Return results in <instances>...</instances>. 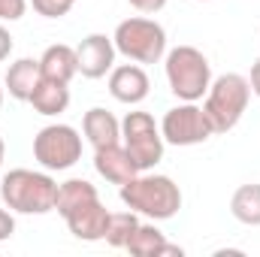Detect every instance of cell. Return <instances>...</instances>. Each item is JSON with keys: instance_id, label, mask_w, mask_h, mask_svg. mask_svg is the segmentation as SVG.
Here are the masks:
<instances>
[{"instance_id": "28", "label": "cell", "mask_w": 260, "mask_h": 257, "mask_svg": "<svg viewBox=\"0 0 260 257\" xmlns=\"http://www.w3.org/2000/svg\"><path fill=\"white\" fill-rule=\"evenodd\" d=\"M0 109H3V88H0Z\"/></svg>"}, {"instance_id": "5", "label": "cell", "mask_w": 260, "mask_h": 257, "mask_svg": "<svg viewBox=\"0 0 260 257\" xmlns=\"http://www.w3.org/2000/svg\"><path fill=\"white\" fill-rule=\"evenodd\" d=\"M115 52H121L133 64H157L167 55V30L154 18L133 15L124 18L112 34Z\"/></svg>"}, {"instance_id": "24", "label": "cell", "mask_w": 260, "mask_h": 257, "mask_svg": "<svg viewBox=\"0 0 260 257\" xmlns=\"http://www.w3.org/2000/svg\"><path fill=\"white\" fill-rule=\"evenodd\" d=\"M130 6L139 9V12H145V15H151V12H160L167 6V0H130Z\"/></svg>"}, {"instance_id": "22", "label": "cell", "mask_w": 260, "mask_h": 257, "mask_svg": "<svg viewBox=\"0 0 260 257\" xmlns=\"http://www.w3.org/2000/svg\"><path fill=\"white\" fill-rule=\"evenodd\" d=\"M27 9V0H0V21H18Z\"/></svg>"}, {"instance_id": "23", "label": "cell", "mask_w": 260, "mask_h": 257, "mask_svg": "<svg viewBox=\"0 0 260 257\" xmlns=\"http://www.w3.org/2000/svg\"><path fill=\"white\" fill-rule=\"evenodd\" d=\"M15 233V218H12V209H0V242H6L9 236Z\"/></svg>"}, {"instance_id": "2", "label": "cell", "mask_w": 260, "mask_h": 257, "mask_svg": "<svg viewBox=\"0 0 260 257\" xmlns=\"http://www.w3.org/2000/svg\"><path fill=\"white\" fill-rule=\"evenodd\" d=\"M0 197L18 215H46L58 206V182L49 173L9 170L0 182Z\"/></svg>"}, {"instance_id": "21", "label": "cell", "mask_w": 260, "mask_h": 257, "mask_svg": "<svg viewBox=\"0 0 260 257\" xmlns=\"http://www.w3.org/2000/svg\"><path fill=\"white\" fill-rule=\"evenodd\" d=\"M30 3L43 18H64L73 9V0H30Z\"/></svg>"}, {"instance_id": "11", "label": "cell", "mask_w": 260, "mask_h": 257, "mask_svg": "<svg viewBox=\"0 0 260 257\" xmlns=\"http://www.w3.org/2000/svg\"><path fill=\"white\" fill-rule=\"evenodd\" d=\"M148 91H151V82L139 64H121L109 70V94L118 103L136 106L148 97Z\"/></svg>"}, {"instance_id": "29", "label": "cell", "mask_w": 260, "mask_h": 257, "mask_svg": "<svg viewBox=\"0 0 260 257\" xmlns=\"http://www.w3.org/2000/svg\"><path fill=\"white\" fill-rule=\"evenodd\" d=\"M200 3H206V0H200Z\"/></svg>"}, {"instance_id": "13", "label": "cell", "mask_w": 260, "mask_h": 257, "mask_svg": "<svg viewBox=\"0 0 260 257\" xmlns=\"http://www.w3.org/2000/svg\"><path fill=\"white\" fill-rule=\"evenodd\" d=\"M82 133H85V139H88L94 148H103V145H112V142L121 139V121H118L109 109L94 106V109H88L85 118H82Z\"/></svg>"}, {"instance_id": "16", "label": "cell", "mask_w": 260, "mask_h": 257, "mask_svg": "<svg viewBox=\"0 0 260 257\" xmlns=\"http://www.w3.org/2000/svg\"><path fill=\"white\" fill-rule=\"evenodd\" d=\"M127 251L136 257H157V254H185L179 245H170L167 242V236L154 227V224H142L139 221V227L133 230V236H130L127 242Z\"/></svg>"}, {"instance_id": "4", "label": "cell", "mask_w": 260, "mask_h": 257, "mask_svg": "<svg viewBox=\"0 0 260 257\" xmlns=\"http://www.w3.org/2000/svg\"><path fill=\"white\" fill-rule=\"evenodd\" d=\"M167 82L170 91L185 100V103H197L200 97H206L209 85H212V64L206 61V55L194 49V46H176L167 55Z\"/></svg>"}, {"instance_id": "17", "label": "cell", "mask_w": 260, "mask_h": 257, "mask_svg": "<svg viewBox=\"0 0 260 257\" xmlns=\"http://www.w3.org/2000/svg\"><path fill=\"white\" fill-rule=\"evenodd\" d=\"M27 103L40 115H49V118L52 115H61V112H67V106H70V88H67L64 82H55V79H40Z\"/></svg>"}, {"instance_id": "30", "label": "cell", "mask_w": 260, "mask_h": 257, "mask_svg": "<svg viewBox=\"0 0 260 257\" xmlns=\"http://www.w3.org/2000/svg\"><path fill=\"white\" fill-rule=\"evenodd\" d=\"M73 3H76V0H73Z\"/></svg>"}, {"instance_id": "6", "label": "cell", "mask_w": 260, "mask_h": 257, "mask_svg": "<svg viewBox=\"0 0 260 257\" xmlns=\"http://www.w3.org/2000/svg\"><path fill=\"white\" fill-rule=\"evenodd\" d=\"M34 157L43 170L61 173L79 164L82 157V136L70 124H49L34 136Z\"/></svg>"}, {"instance_id": "26", "label": "cell", "mask_w": 260, "mask_h": 257, "mask_svg": "<svg viewBox=\"0 0 260 257\" xmlns=\"http://www.w3.org/2000/svg\"><path fill=\"white\" fill-rule=\"evenodd\" d=\"M248 85H251V91L260 97V58L254 61V67H251V79H248Z\"/></svg>"}, {"instance_id": "15", "label": "cell", "mask_w": 260, "mask_h": 257, "mask_svg": "<svg viewBox=\"0 0 260 257\" xmlns=\"http://www.w3.org/2000/svg\"><path fill=\"white\" fill-rule=\"evenodd\" d=\"M40 79H43V73H40V58H18L15 64H9L3 85H6L9 97H15V100H30V94H34V88H37Z\"/></svg>"}, {"instance_id": "8", "label": "cell", "mask_w": 260, "mask_h": 257, "mask_svg": "<svg viewBox=\"0 0 260 257\" xmlns=\"http://www.w3.org/2000/svg\"><path fill=\"white\" fill-rule=\"evenodd\" d=\"M160 133H164V142L179 145V148H188V145H200L209 136H215V127H212L209 115L203 112V106L182 100V106H173L164 115Z\"/></svg>"}, {"instance_id": "27", "label": "cell", "mask_w": 260, "mask_h": 257, "mask_svg": "<svg viewBox=\"0 0 260 257\" xmlns=\"http://www.w3.org/2000/svg\"><path fill=\"white\" fill-rule=\"evenodd\" d=\"M3 154H6V145H3V136H0V167H3Z\"/></svg>"}, {"instance_id": "20", "label": "cell", "mask_w": 260, "mask_h": 257, "mask_svg": "<svg viewBox=\"0 0 260 257\" xmlns=\"http://www.w3.org/2000/svg\"><path fill=\"white\" fill-rule=\"evenodd\" d=\"M136 227H139L136 212H130V209L127 212H112L109 215V227H106V242L112 248H127V242Z\"/></svg>"}, {"instance_id": "1", "label": "cell", "mask_w": 260, "mask_h": 257, "mask_svg": "<svg viewBox=\"0 0 260 257\" xmlns=\"http://www.w3.org/2000/svg\"><path fill=\"white\" fill-rule=\"evenodd\" d=\"M121 203L130 212L145 215L151 221H170L182 209V191L170 176L157 173H139L127 185H121Z\"/></svg>"}, {"instance_id": "19", "label": "cell", "mask_w": 260, "mask_h": 257, "mask_svg": "<svg viewBox=\"0 0 260 257\" xmlns=\"http://www.w3.org/2000/svg\"><path fill=\"white\" fill-rule=\"evenodd\" d=\"M94 197H100L97 188L88 182V179H67L58 185V215L64 218L67 212H73L76 206H82V203H88V200H94Z\"/></svg>"}, {"instance_id": "7", "label": "cell", "mask_w": 260, "mask_h": 257, "mask_svg": "<svg viewBox=\"0 0 260 257\" xmlns=\"http://www.w3.org/2000/svg\"><path fill=\"white\" fill-rule=\"evenodd\" d=\"M121 139L139 173L154 170L164 160V133L148 112H127L121 121Z\"/></svg>"}, {"instance_id": "18", "label": "cell", "mask_w": 260, "mask_h": 257, "mask_svg": "<svg viewBox=\"0 0 260 257\" xmlns=\"http://www.w3.org/2000/svg\"><path fill=\"white\" fill-rule=\"evenodd\" d=\"M230 212L239 224L245 227H260V185H239L233 200H230Z\"/></svg>"}, {"instance_id": "14", "label": "cell", "mask_w": 260, "mask_h": 257, "mask_svg": "<svg viewBox=\"0 0 260 257\" xmlns=\"http://www.w3.org/2000/svg\"><path fill=\"white\" fill-rule=\"evenodd\" d=\"M40 73L43 79H55V82H64L70 85V79L79 73V61H76V49L64 46V43H55L43 52L40 58Z\"/></svg>"}, {"instance_id": "25", "label": "cell", "mask_w": 260, "mask_h": 257, "mask_svg": "<svg viewBox=\"0 0 260 257\" xmlns=\"http://www.w3.org/2000/svg\"><path fill=\"white\" fill-rule=\"evenodd\" d=\"M9 55H12V34H9V30L3 27V21H0V64H3Z\"/></svg>"}, {"instance_id": "9", "label": "cell", "mask_w": 260, "mask_h": 257, "mask_svg": "<svg viewBox=\"0 0 260 257\" xmlns=\"http://www.w3.org/2000/svg\"><path fill=\"white\" fill-rule=\"evenodd\" d=\"M76 61H79V73L85 79H103L115 67V43H112V37L88 34L76 46Z\"/></svg>"}, {"instance_id": "12", "label": "cell", "mask_w": 260, "mask_h": 257, "mask_svg": "<svg viewBox=\"0 0 260 257\" xmlns=\"http://www.w3.org/2000/svg\"><path fill=\"white\" fill-rule=\"evenodd\" d=\"M94 170L106 182H112V185H127L133 176H139V167L133 164L127 148L118 145V142L103 145V148H94Z\"/></svg>"}, {"instance_id": "3", "label": "cell", "mask_w": 260, "mask_h": 257, "mask_svg": "<svg viewBox=\"0 0 260 257\" xmlns=\"http://www.w3.org/2000/svg\"><path fill=\"white\" fill-rule=\"evenodd\" d=\"M248 100H251V85H248V79L239 76V73H224V76H218V79L209 85L203 112L209 115L215 133H227V130L236 127L239 118L245 115Z\"/></svg>"}, {"instance_id": "10", "label": "cell", "mask_w": 260, "mask_h": 257, "mask_svg": "<svg viewBox=\"0 0 260 257\" xmlns=\"http://www.w3.org/2000/svg\"><path fill=\"white\" fill-rule=\"evenodd\" d=\"M109 215H112V212L100 203V197H94V200L76 206L73 212H67L64 221H67V227H70V233H73L76 239H82V242H100V239H106Z\"/></svg>"}]
</instances>
